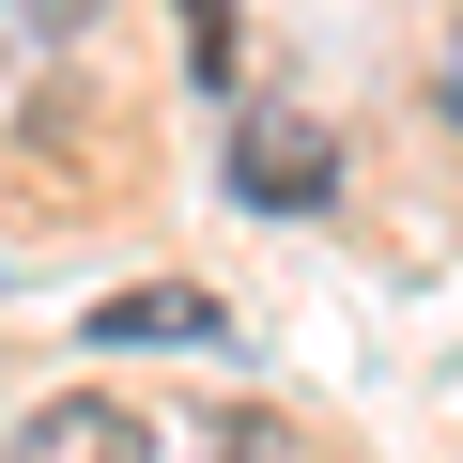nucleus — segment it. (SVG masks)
Segmentation results:
<instances>
[{
    "mask_svg": "<svg viewBox=\"0 0 463 463\" xmlns=\"http://www.w3.org/2000/svg\"><path fill=\"white\" fill-rule=\"evenodd\" d=\"M0 463H155V432H139L124 402H47V417L0 448Z\"/></svg>",
    "mask_w": 463,
    "mask_h": 463,
    "instance_id": "3",
    "label": "nucleus"
},
{
    "mask_svg": "<svg viewBox=\"0 0 463 463\" xmlns=\"http://www.w3.org/2000/svg\"><path fill=\"white\" fill-rule=\"evenodd\" d=\"M93 16H109V0H0V62H62Z\"/></svg>",
    "mask_w": 463,
    "mask_h": 463,
    "instance_id": "4",
    "label": "nucleus"
},
{
    "mask_svg": "<svg viewBox=\"0 0 463 463\" xmlns=\"http://www.w3.org/2000/svg\"><path fill=\"white\" fill-rule=\"evenodd\" d=\"M185 47H201V78H232V0H185Z\"/></svg>",
    "mask_w": 463,
    "mask_h": 463,
    "instance_id": "5",
    "label": "nucleus"
},
{
    "mask_svg": "<svg viewBox=\"0 0 463 463\" xmlns=\"http://www.w3.org/2000/svg\"><path fill=\"white\" fill-rule=\"evenodd\" d=\"M232 309L216 294H185V279H139V294H93V325L78 340H109V355H170V340H216Z\"/></svg>",
    "mask_w": 463,
    "mask_h": 463,
    "instance_id": "2",
    "label": "nucleus"
},
{
    "mask_svg": "<svg viewBox=\"0 0 463 463\" xmlns=\"http://www.w3.org/2000/svg\"><path fill=\"white\" fill-rule=\"evenodd\" d=\"M448 124H463V32H448Z\"/></svg>",
    "mask_w": 463,
    "mask_h": 463,
    "instance_id": "6",
    "label": "nucleus"
},
{
    "mask_svg": "<svg viewBox=\"0 0 463 463\" xmlns=\"http://www.w3.org/2000/svg\"><path fill=\"white\" fill-rule=\"evenodd\" d=\"M232 201H263V216H325L340 201V124L325 109H232Z\"/></svg>",
    "mask_w": 463,
    "mask_h": 463,
    "instance_id": "1",
    "label": "nucleus"
}]
</instances>
